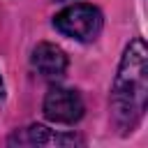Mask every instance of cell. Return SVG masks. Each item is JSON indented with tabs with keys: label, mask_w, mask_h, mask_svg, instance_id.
I'll return each mask as SVG.
<instances>
[{
	"label": "cell",
	"mask_w": 148,
	"mask_h": 148,
	"mask_svg": "<svg viewBox=\"0 0 148 148\" xmlns=\"http://www.w3.org/2000/svg\"><path fill=\"white\" fill-rule=\"evenodd\" d=\"M83 99L76 90L72 88H62V86H53L49 88L46 97H44V116L53 123H62V125H72L76 120H81L83 116Z\"/></svg>",
	"instance_id": "3"
},
{
	"label": "cell",
	"mask_w": 148,
	"mask_h": 148,
	"mask_svg": "<svg viewBox=\"0 0 148 148\" xmlns=\"http://www.w3.org/2000/svg\"><path fill=\"white\" fill-rule=\"evenodd\" d=\"M148 97V53L141 37L132 39L125 49L118 74L111 90V109L113 120L120 130H134L143 118Z\"/></svg>",
	"instance_id": "1"
},
{
	"label": "cell",
	"mask_w": 148,
	"mask_h": 148,
	"mask_svg": "<svg viewBox=\"0 0 148 148\" xmlns=\"http://www.w3.org/2000/svg\"><path fill=\"white\" fill-rule=\"evenodd\" d=\"M9 143H18V146H44V143H79L76 136H60V134H51L49 127L44 125H30L21 132H16Z\"/></svg>",
	"instance_id": "5"
},
{
	"label": "cell",
	"mask_w": 148,
	"mask_h": 148,
	"mask_svg": "<svg viewBox=\"0 0 148 148\" xmlns=\"http://www.w3.org/2000/svg\"><path fill=\"white\" fill-rule=\"evenodd\" d=\"M30 62L46 79L62 76L65 69H67V56H65V51L60 46H56V44H49V42H42V44L35 46Z\"/></svg>",
	"instance_id": "4"
},
{
	"label": "cell",
	"mask_w": 148,
	"mask_h": 148,
	"mask_svg": "<svg viewBox=\"0 0 148 148\" xmlns=\"http://www.w3.org/2000/svg\"><path fill=\"white\" fill-rule=\"evenodd\" d=\"M102 25H104L102 12L97 7H92V5H86V2L65 7L62 12H58L53 16V28L60 35L72 37L76 42L97 39V35L102 32Z\"/></svg>",
	"instance_id": "2"
},
{
	"label": "cell",
	"mask_w": 148,
	"mask_h": 148,
	"mask_svg": "<svg viewBox=\"0 0 148 148\" xmlns=\"http://www.w3.org/2000/svg\"><path fill=\"white\" fill-rule=\"evenodd\" d=\"M5 95V83H2V76H0V97Z\"/></svg>",
	"instance_id": "6"
}]
</instances>
